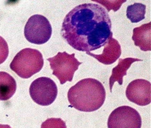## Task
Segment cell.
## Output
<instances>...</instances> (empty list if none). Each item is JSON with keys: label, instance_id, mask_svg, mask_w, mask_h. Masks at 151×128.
Returning <instances> with one entry per match:
<instances>
[{"label": "cell", "instance_id": "obj_14", "mask_svg": "<svg viewBox=\"0 0 151 128\" xmlns=\"http://www.w3.org/2000/svg\"><path fill=\"white\" fill-rule=\"evenodd\" d=\"M41 128H67L65 122L60 118H48L41 124Z\"/></svg>", "mask_w": 151, "mask_h": 128}, {"label": "cell", "instance_id": "obj_5", "mask_svg": "<svg viewBox=\"0 0 151 128\" xmlns=\"http://www.w3.org/2000/svg\"><path fill=\"white\" fill-rule=\"evenodd\" d=\"M52 35V27L44 16L35 14L31 17L24 28V36L28 41L41 45L49 41Z\"/></svg>", "mask_w": 151, "mask_h": 128}, {"label": "cell", "instance_id": "obj_3", "mask_svg": "<svg viewBox=\"0 0 151 128\" xmlns=\"http://www.w3.org/2000/svg\"><path fill=\"white\" fill-rule=\"evenodd\" d=\"M43 64V55L39 51L27 48L15 56L10 68L21 78H29L41 71Z\"/></svg>", "mask_w": 151, "mask_h": 128}, {"label": "cell", "instance_id": "obj_9", "mask_svg": "<svg viewBox=\"0 0 151 128\" xmlns=\"http://www.w3.org/2000/svg\"><path fill=\"white\" fill-rule=\"evenodd\" d=\"M87 55L95 58L96 60L105 65H111L116 61L122 54V48L119 41L113 37L111 38L106 45L102 54L100 55L93 54L91 52L87 53Z\"/></svg>", "mask_w": 151, "mask_h": 128}, {"label": "cell", "instance_id": "obj_12", "mask_svg": "<svg viewBox=\"0 0 151 128\" xmlns=\"http://www.w3.org/2000/svg\"><path fill=\"white\" fill-rule=\"evenodd\" d=\"M17 90V82L6 72L0 71V101H8Z\"/></svg>", "mask_w": 151, "mask_h": 128}, {"label": "cell", "instance_id": "obj_10", "mask_svg": "<svg viewBox=\"0 0 151 128\" xmlns=\"http://www.w3.org/2000/svg\"><path fill=\"white\" fill-rule=\"evenodd\" d=\"M133 41L135 45L141 51H149L151 50V23L148 22L135 28L133 30Z\"/></svg>", "mask_w": 151, "mask_h": 128}, {"label": "cell", "instance_id": "obj_13", "mask_svg": "<svg viewBox=\"0 0 151 128\" xmlns=\"http://www.w3.org/2000/svg\"><path fill=\"white\" fill-rule=\"evenodd\" d=\"M146 6L141 3H134L130 5L126 9V17L132 23H138L145 17Z\"/></svg>", "mask_w": 151, "mask_h": 128}, {"label": "cell", "instance_id": "obj_15", "mask_svg": "<svg viewBox=\"0 0 151 128\" xmlns=\"http://www.w3.org/2000/svg\"><path fill=\"white\" fill-rule=\"evenodd\" d=\"M9 56V46L4 38L0 36V64L6 60Z\"/></svg>", "mask_w": 151, "mask_h": 128}, {"label": "cell", "instance_id": "obj_7", "mask_svg": "<svg viewBox=\"0 0 151 128\" xmlns=\"http://www.w3.org/2000/svg\"><path fill=\"white\" fill-rule=\"evenodd\" d=\"M141 125L140 114L130 106L116 108L108 119V128H141Z\"/></svg>", "mask_w": 151, "mask_h": 128}, {"label": "cell", "instance_id": "obj_4", "mask_svg": "<svg viewBox=\"0 0 151 128\" xmlns=\"http://www.w3.org/2000/svg\"><path fill=\"white\" fill-rule=\"evenodd\" d=\"M52 70V75L59 80L63 85L67 81L71 82L73 79L75 72L82 64L75 59V54H68L66 52H58L56 56L47 59Z\"/></svg>", "mask_w": 151, "mask_h": 128}, {"label": "cell", "instance_id": "obj_2", "mask_svg": "<svg viewBox=\"0 0 151 128\" xmlns=\"http://www.w3.org/2000/svg\"><path fill=\"white\" fill-rule=\"evenodd\" d=\"M68 98L71 106L79 111L93 112L103 106L106 90L99 80L85 78L70 88Z\"/></svg>", "mask_w": 151, "mask_h": 128}, {"label": "cell", "instance_id": "obj_11", "mask_svg": "<svg viewBox=\"0 0 151 128\" xmlns=\"http://www.w3.org/2000/svg\"><path fill=\"white\" fill-rule=\"evenodd\" d=\"M143 60L139 59H133V58H126L124 59H119V64L112 70V74L109 78V88L110 91H112L114 83L118 82L120 85L123 84L124 76L127 74L128 69L131 67V64L136 61H142Z\"/></svg>", "mask_w": 151, "mask_h": 128}, {"label": "cell", "instance_id": "obj_6", "mask_svg": "<svg viewBox=\"0 0 151 128\" xmlns=\"http://www.w3.org/2000/svg\"><path fill=\"white\" fill-rule=\"evenodd\" d=\"M29 93L35 103L39 106L51 105L58 95V87L51 78L41 77L33 80L30 85Z\"/></svg>", "mask_w": 151, "mask_h": 128}, {"label": "cell", "instance_id": "obj_8", "mask_svg": "<svg viewBox=\"0 0 151 128\" xmlns=\"http://www.w3.org/2000/svg\"><path fill=\"white\" fill-rule=\"evenodd\" d=\"M126 95L130 101L138 106H147L151 102V84L144 79L133 80L126 88Z\"/></svg>", "mask_w": 151, "mask_h": 128}, {"label": "cell", "instance_id": "obj_16", "mask_svg": "<svg viewBox=\"0 0 151 128\" xmlns=\"http://www.w3.org/2000/svg\"><path fill=\"white\" fill-rule=\"evenodd\" d=\"M0 128H12L9 124H0Z\"/></svg>", "mask_w": 151, "mask_h": 128}, {"label": "cell", "instance_id": "obj_1", "mask_svg": "<svg viewBox=\"0 0 151 128\" xmlns=\"http://www.w3.org/2000/svg\"><path fill=\"white\" fill-rule=\"evenodd\" d=\"M111 26L106 9L85 3L75 7L65 16L61 35L73 48L88 53L104 46L112 38Z\"/></svg>", "mask_w": 151, "mask_h": 128}]
</instances>
